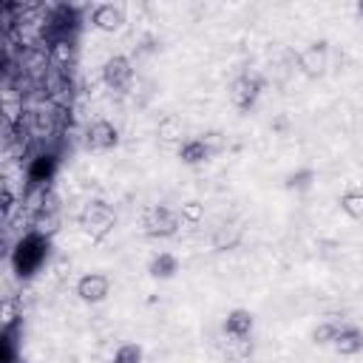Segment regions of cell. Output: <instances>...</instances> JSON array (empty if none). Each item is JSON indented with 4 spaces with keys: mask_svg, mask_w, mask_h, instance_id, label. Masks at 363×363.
<instances>
[{
    "mask_svg": "<svg viewBox=\"0 0 363 363\" xmlns=\"http://www.w3.org/2000/svg\"><path fill=\"white\" fill-rule=\"evenodd\" d=\"M45 258H48V238L34 233V230L28 235H23L14 244V250H9V261L20 278H31L43 267Z\"/></svg>",
    "mask_w": 363,
    "mask_h": 363,
    "instance_id": "obj_1",
    "label": "cell"
},
{
    "mask_svg": "<svg viewBox=\"0 0 363 363\" xmlns=\"http://www.w3.org/2000/svg\"><path fill=\"white\" fill-rule=\"evenodd\" d=\"M156 136H159L162 142H179V139H182V119H179L176 113L162 116L159 125H156Z\"/></svg>",
    "mask_w": 363,
    "mask_h": 363,
    "instance_id": "obj_15",
    "label": "cell"
},
{
    "mask_svg": "<svg viewBox=\"0 0 363 363\" xmlns=\"http://www.w3.org/2000/svg\"><path fill=\"white\" fill-rule=\"evenodd\" d=\"M51 65H60V68H65V65H71L74 62V40H57L51 48Z\"/></svg>",
    "mask_w": 363,
    "mask_h": 363,
    "instance_id": "obj_17",
    "label": "cell"
},
{
    "mask_svg": "<svg viewBox=\"0 0 363 363\" xmlns=\"http://www.w3.org/2000/svg\"><path fill=\"white\" fill-rule=\"evenodd\" d=\"M31 227H34V233L51 238L57 233V227H60V213H34L31 216Z\"/></svg>",
    "mask_w": 363,
    "mask_h": 363,
    "instance_id": "obj_18",
    "label": "cell"
},
{
    "mask_svg": "<svg viewBox=\"0 0 363 363\" xmlns=\"http://www.w3.org/2000/svg\"><path fill=\"white\" fill-rule=\"evenodd\" d=\"M108 292H111V281L102 272H85L77 281V295L85 303H99V301L108 298Z\"/></svg>",
    "mask_w": 363,
    "mask_h": 363,
    "instance_id": "obj_8",
    "label": "cell"
},
{
    "mask_svg": "<svg viewBox=\"0 0 363 363\" xmlns=\"http://www.w3.org/2000/svg\"><path fill=\"white\" fill-rule=\"evenodd\" d=\"M179 218H182L184 224H199V221L204 218V204H201V201H196V199L184 201V204L179 207Z\"/></svg>",
    "mask_w": 363,
    "mask_h": 363,
    "instance_id": "obj_22",
    "label": "cell"
},
{
    "mask_svg": "<svg viewBox=\"0 0 363 363\" xmlns=\"http://www.w3.org/2000/svg\"><path fill=\"white\" fill-rule=\"evenodd\" d=\"M14 363H28V360H26V357H17V360H14Z\"/></svg>",
    "mask_w": 363,
    "mask_h": 363,
    "instance_id": "obj_27",
    "label": "cell"
},
{
    "mask_svg": "<svg viewBox=\"0 0 363 363\" xmlns=\"http://www.w3.org/2000/svg\"><path fill=\"white\" fill-rule=\"evenodd\" d=\"M111 363H142V346L139 343H122L113 352Z\"/></svg>",
    "mask_w": 363,
    "mask_h": 363,
    "instance_id": "obj_21",
    "label": "cell"
},
{
    "mask_svg": "<svg viewBox=\"0 0 363 363\" xmlns=\"http://www.w3.org/2000/svg\"><path fill=\"white\" fill-rule=\"evenodd\" d=\"M201 139L207 142V147H210L213 153H218V150H221V145H224V142H221V133H218V130H210V133H204Z\"/></svg>",
    "mask_w": 363,
    "mask_h": 363,
    "instance_id": "obj_25",
    "label": "cell"
},
{
    "mask_svg": "<svg viewBox=\"0 0 363 363\" xmlns=\"http://www.w3.org/2000/svg\"><path fill=\"white\" fill-rule=\"evenodd\" d=\"M119 145V130L108 119H94L85 128V147L88 150H113Z\"/></svg>",
    "mask_w": 363,
    "mask_h": 363,
    "instance_id": "obj_7",
    "label": "cell"
},
{
    "mask_svg": "<svg viewBox=\"0 0 363 363\" xmlns=\"http://www.w3.org/2000/svg\"><path fill=\"white\" fill-rule=\"evenodd\" d=\"M340 329H343V323H337V320H326V323H318V326L312 329V343H318V346H332Z\"/></svg>",
    "mask_w": 363,
    "mask_h": 363,
    "instance_id": "obj_19",
    "label": "cell"
},
{
    "mask_svg": "<svg viewBox=\"0 0 363 363\" xmlns=\"http://www.w3.org/2000/svg\"><path fill=\"white\" fill-rule=\"evenodd\" d=\"M17 303L11 301V298H6L3 301V329H14V323H17Z\"/></svg>",
    "mask_w": 363,
    "mask_h": 363,
    "instance_id": "obj_23",
    "label": "cell"
},
{
    "mask_svg": "<svg viewBox=\"0 0 363 363\" xmlns=\"http://www.w3.org/2000/svg\"><path fill=\"white\" fill-rule=\"evenodd\" d=\"M264 91V77L258 74H241L230 82V102L238 111H250Z\"/></svg>",
    "mask_w": 363,
    "mask_h": 363,
    "instance_id": "obj_4",
    "label": "cell"
},
{
    "mask_svg": "<svg viewBox=\"0 0 363 363\" xmlns=\"http://www.w3.org/2000/svg\"><path fill=\"white\" fill-rule=\"evenodd\" d=\"M179 272V258L173 252H156L147 264V275L156 278V281H167Z\"/></svg>",
    "mask_w": 363,
    "mask_h": 363,
    "instance_id": "obj_13",
    "label": "cell"
},
{
    "mask_svg": "<svg viewBox=\"0 0 363 363\" xmlns=\"http://www.w3.org/2000/svg\"><path fill=\"white\" fill-rule=\"evenodd\" d=\"M77 221H79V227L91 235V238H105L111 230H113V224H116V213L105 204V201H91V204H85V210L77 216Z\"/></svg>",
    "mask_w": 363,
    "mask_h": 363,
    "instance_id": "obj_2",
    "label": "cell"
},
{
    "mask_svg": "<svg viewBox=\"0 0 363 363\" xmlns=\"http://www.w3.org/2000/svg\"><path fill=\"white\" fill-rule=\"evenodd\" d=\"M130 79H133V65L125 54H113L102 62V82L111 91H128Z\"/></svg>",
    "mask_w": 363,
    "mask_h": 363,
    "instance_id": "obj_5",
    "label": "cell"
},
{
    "mask_svg": "<svg viewBox=\"0 0 363 363\" xmlns=\"http://www.w3.org/2000/svg\"><path fill=\"white\" fill-rule=\"evenodd\" d=\"M210 156H213V150L207 147L204 139H184V142L179 145V159H182L184 164H201V162H207Z\"/></svg>",
    "mask_w": 363,
    "mask_h": 363,
    "instance_id": "obj_14",
    "label": "cell"
},
{
    "mask_svg": "<svg viewBox=\"0 0 363 363\" xmlns=\"http://www.w3.org/2000/svg\"><path fill=\"white\" fill-rule=\"evenodd\" d=\"M54 173H57V156L40 153L28 164V184L31 187H48V182L54 179Z\"/></svg>",
    "mask_w": 363,
    "mask_h": 363,
    "instance_id": "obj_11",
    "label": "cell"
},
{
    "mask_svg": "<svg viewBox=\"0 0 363 363\" xmlns=\"http://www.w3.org/2000/svg\"><path fill=\"white\" fill-rule=\"evenodd\" d=\"M298 68L306 77H323L329 68V43L326 40H315L309 43L301 54H298Z\"/></svg>",
    "mask_w": 363,
    "mask_h": 363,
    "instance_id": "obj_6",
    "label": "cell"
},
{
    "mask_svg": "<svg viewBox=\"0 0 363 363\" xmlns=\"http://www.w3.org/2000/svg\"><path fill=\"white\" fill-rule=\"evenodd\" d=\"M179 210H170L164 204H156L153 210H147V216L142 218V227H145V235L150 238H173L179 233Z\"/></svg>",
    "mask_w": 363,
    "mask_h": 363,
    "instance_id": "obj_3",
    "label": "cell"
},
{
    "mask_svg": "<svg viewBox=\"0 0 363 363\" xmlns=\"http://www.w3.org/2000/svg\"><path fill=\"white\" fill-rule=\"evenodd\" d=\"M122 23H125V11H122V6L99 3V6H94V11H91V26H94V28H99V31L113 34Z\"/></svg>",
    "mask_w": 363,
    "mask_h": 363,
    "instance_id": "obj_10",
    "label": "cell"
},
{
    "mask_svg": "<svg viewBox=\"0 0 363 363\" xmlns=\"http://www.w3.org/2000/svg\"><path fill=\"white\" fill-rule=\"evenodd\" d=\"M252 326H255V318H252V312L250 309H233V312H227V318H224V335L227 337H233V340H250V335H252Z\"/></svg>",
    "mask_w": 363,
    "mask_h": 363,
    "instance_id": "obj_9",
    "label": "cell"
},
{
    "mask_svg": "<svg viewBox=\"0 0 363 363\" xmlns=\"http://www.w3.org/2000/svg\"><path fill=\"white\" fill-rule=\"evenodd\" d=\"M354 9H357V14H360V17H363V0H360V3H357V6H354Z\"/></svg>",
    "mask_w": 363,
    "mask_h": 363,
    "instance_id": "obj_26",
    "label": "cell"
},
{
    "mask_svg": "<svg viewBox=\"0 0 363 363\" xmlns=\"http://www.w3.org/2000/svg\"><path fill=\"white\" fill-rule=\"evenodd\" d=\"M337 204H340V210L349 218H363V190H346V193H340Z\"/></svg>",
    "mask_w": 363,
    "mask_h": 363,
    "instance_id": "obj_16",
    "label": "cell"
},
{
    "mask_svg": "<svg viewBox=\"0 0 363 363\" xmlns=\"http://www.w3.org/2000/svg\"><path fill=\"white\" fill-rule=\"evenodd\" d=\"M0 210H3V216L9 218L11 216V210H14V193H11V187L9 184H3V199H0Z\"/></svg>",
    "mask_w": 363,
    "mask_h": 363,
    "instance_id": "obj_24",
    "label": "cell"
},
{
    "mask_svg": "<svg viewBox=\"0 0 363 363\" xmlns=\"http://www.w3.org/2000/svg\"><path fill=\"white\" fill-rule=\"evenodd\" d=\"M312 182H315V170H312V167H301V170H295V173L286 176L284 187H286V190H309Z\"/></svg>",
    "mask_w": 363,
    "mask_h": 363,
    "instance_id": "obj_20",
    "label": "cell"
},
{
    "mask_svg": "<svg viewBox=\"0 0 363 363\" xmlns=\"http://www.w3.org/2000/svg\"><path fill=\"white\" fill-rule=\"evenodd\" d=\"M332 349H335L337 354H343V357H352V354L363 352V332H360L357 326H343V329L337 332Z\"/></svg>",
    "mask_w": 363,
    "mask_h": 363,
    "instance_id": "obj_12",
    "label": "cell"
}]
</instances>
